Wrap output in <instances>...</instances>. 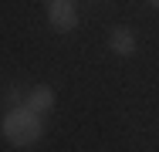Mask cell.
I'll use <instances>...</instances> for the list:
<instances>
[{"label": "cell", "instance_id": "obj_1", "mask_svg": "<svg viewBox=\"0 0 159 152\" xmlns=\"http://www.w3.org/2000/svg\"><path fill=\"white\" fill-rule=\"evenodd\" d=\"M0 132H3V139L14 149H31L34 142L41 139V132H44V122H41V115H34L27 105H20V108H10L3 115Z\"/></svg>", "mask_w": 159, "mask_h": 152}, {"label": "cell", "instance_id": "obj_2", "mask_svg": "<svg viewBox=\"0 0 159 152\" xmlns=\"http://www.w3.org/2000/svg\"><path fill=\"white\" fill-rule=\"evenodd\" d=\"M48 24L54 30H61V34L75 30L78 27V10H75V3H71V0H51V3H48Z\"/></svg>", "mask_w": 159, "mask_h": 152}, {"label": "cell", "instance_id": "obj_3", "mask_svg": "<svg viewBox=\"0 0 159 152\" xmlns=\"http://www.w3.org/2000/svg\"><path fill=\"white\" fill-rule=\"evenodd\" d=\"M24 105L31 108L34 115H48L54 108V88L51 85H34L27 95H24Z\"/></svg>", "mask_w": 159, "mask_h": 152}, {"label": "cell", "instance_id": "obj_4", "mask_svg": "<svg viewBox=\"0 0 159 152\" xmlns=\"http://www.w3.org/2000/svg\"><path fill=\"white\" fill-rule=\"evenodd\" d=\"M108 47L119 54V58H132L135 54V30L132 27H112V34H108Z\"/></svg>", "mask_w": 159, "mask_h": 152}, {"label": "cell", "instance_id": "obj_5", "mask_svg": "<svg viewBox=\"0 0 159 152\" xmlns=\"http://www.w3.org/2000/svg\"><path fill=\"white\" fill-rule=\"evenodd\" d=\"M149 7H156V10H159V0H149Z\"/></svg>", "mask_w": 159, "mask_h": 152}, {"label": "cell", "instance_id": "obj_6", "mask_svg": "<svg viewBox=\"0 0 159 152\" xmlns=\"http://www.w3.org/2000/svg\"><path fill=\"white\" fill-rule=\"evenodd\" d=\"M48 3H51V0H48Z\"/></svg>", "mask_w": 159, "mask_h": 152}]
</instances>
